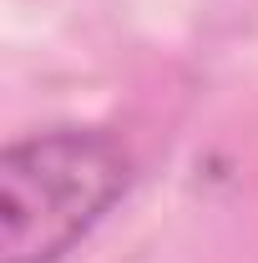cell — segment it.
<instances>
[{"label": "cell", "instance_id": "6da1fadb", "mask_svg": "<svg viewBox=\"0 0 258 263\" xmlns=\"http://www.w3.org/2000/svg\"><path fill=\"white\" fill-rule=\"evenodd\" d=\"M132 162L117 137L56 127L0 157V263H61L122 202Z\"/></svg>", "mask_w": 258, "mask_h": 263}]
</instances>
